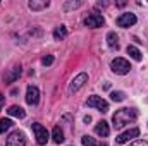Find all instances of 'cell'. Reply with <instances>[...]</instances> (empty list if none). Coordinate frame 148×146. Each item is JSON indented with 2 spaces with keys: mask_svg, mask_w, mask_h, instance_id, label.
<instances>
[{
  "mask_svg": "<svg viewBox=\"0 0 148 146\" xmlns=\"http://www.w3.org/2000/svg\"><path fill=\"white\" fill-rule=\"evenodd\" d=\"M110 98H112V102H122L124 98H126V95L122 93V91H112V95H110Z\"/></svg>",
  "mask_w": 148,
  "mask_h": 146,
  "instance_id": "obj_20",
  "label": "cell"
},
{
  "mask_svg": "<svg viewBox=\"0 0 148 146\" xmlns=\"http://www.w3.org/2000/svg\"><path fill=\"white\" fill-rule=\"evenodd\" d=\"M136 117H138V110L136 108H121L112 115V122H114L115 129H122L124 126L134 122Z\"/></svg>",
  "mask_w": 148,
  "mask_h": 146,
  "instance_id": "obj_1",
  "label": "cell"
},
{
  "mask_svg": "<svg viewBox=\"0 0 148 146\" xmlns=\"http://www.w3.org/2000/svg\"><path fill=\"white\" fill-rule=\"evenodd\" d=\"M67 36V28L62 24V26H57L55 29H53V38L59 41V40H64V38Z\"/></svg>",
  "mask_w": 148,
  "mask_h": 146,
  "instance_id": "obj_17",
  "label": "cell"
},
{
  "mask_svg": "<svg viewBox=\"0 0 148 146\" xmlns=\"http://www.w3.org/2000/svg\"><path fill=\"white\" fill-rule=\"evenodd\" d=\"M103 23H105V19H103L102 14H90V16L84 19V26H86V28H91V29L102 28Z\"/></svg>",
  "mask_w": 148,
  "mask_h": 146,
  "instance_id": "obj_7",
  "label": "cell"
},
{
  "mask_svg": "<svg viewBox=\"0 0 148 146\" xmlns=\"http://www.w3.org/2000/svg\"><path fill=\"white\" fill-rule=\"evenodd\" d=\"M52 62H53V57H52V55H45V57L41 59V64H43V65H50Z\"/></svg>",
  "mask_w": 148,
  "mask_h": 146,
  "instance_id": "obj_23",
  "label": "cell"
},
{
  "mask_svg": "<svg viewBox=\"0 0 148 146\" xmlns=\"http://www.w3.org/2000/svg\"><path fill=\"white\" fill-rule=\"evenodd\" d=\"M107 45L110 46V48H119V36L115 35V33H109L107 35Z\"/></svg>",
  "mask_w": 148,
  "mask_h": 146,
  "instance_id": "obj_18",
  "label": "cell"
},
{
  "mask_svg": "<svg viewBox=\"0 0 148 146\" xmlns=\"http://www.w3.org/2000/svg\"><path fill=\"white\" fill-rule=\"evenodd\" d=\"M28 5H29L31 10H43V9H47L50 5V2L48 0H31Z\"/></svg>",
  "mask_w": 148,
  "mask_h": 146,
  "instance_id": "obj_13",
  "label": "cell"
},
{
  "mask_svg": "<svg viewBox=\"0 0 148 146\" xmlns=\"http://www.w3.org/2000/svg\"><path fill=\"white\" fill-rule=\"evenodd\" d=\"M33 132H35V138H36L38 145H47V141L50 138L47 127H43L41 124H33Z\"/></svg>",
  "mask_w": 148,
  "mask_h": 146,
  "instance_id": "obj_6",
  "label": "cell"
},
{
  "mask_svg": "<svg viewBox=\"0 0 148 146\" xmlns=\"http://www.w3.org/2000/svg\"><path fill=\"white\" fill-rule=\"evenodd\" d=\"M95 132H97L100 138H107V136L110 134V127H109V124H107L105 120H100V122L95 126Z\"/></svg>",
  "mask_w": 148,
  "mask_h": 146,
  "instance_id": "obj_12",
  "label": "cell"
},
{
  "mask_svg": "<svg viewBox=\"0 0 148 146\" xmlns=\"http://www.w3.org/2000/svg\"><path fill=\"white\" fill-rule=\"evenodd\" d=\"M7 113H9V115H12V117H17V119H24V117H26V112H24V108H21V107H17V105L9 107Z\"/></svg>",
  "mask_w": 148,
  "mask_h": 146,
  "instance_id": "obj_14",
  "label": "cell"
},
{
  "mask_svg": "<svg viewBox=\"0 0 148 146\" xmlns=\"http://www.w3.org/2000/svg\"><path fill=\"white\" fill-rule=\"evenodd\" d=\"M21 65H14L9 72H5L3 74V81L5 83H14L16 79H19V76H21Z\"/></svg>",
  "mask_w": 148,
  "mask_h": 146,
  "instance_id": "obj_11",
  "label": "cell"
},
{
  "mask_svg": "<svg viewBox=\"0 0 148 146\" xmlns=\"http://www.w3.org/2000/svg\"><path fill=\"white\" fill-rule=\"evenodd\" d=\"M138 136H140V129H138V127H131V129L124 131L122 134H119V136L115 138V143H117V145H124V143H127V141H133V139L138 138Z\"/></svg>",
  "mask_w": 148,
  "mask_h": 146,
  "instance_id": "obj_4",
  "label": "cell"
},
{
  "mask_svg": "<svg viewBox=\"0 0 148 146\" xmlns=\"http://www.w3.org/2000/svg\"><path fill=\"white\" fill-rule=\"evenodd\" d=\"M81 143H83V146H97V141H95L91 136H83Z\"/></svg>",
  "mask_w": 148,
  "mask_h": 146,
  "instance_id": "obj_21",
  "label": "cell"
},
{
  "mask_svg": "<svg viewBox=\"0 0 148 146\" xmlns=\"http://www.w3.org/2000/svg\"><path fill=\"white\" fill-rule=\"evenodd\" d=\"M81 3H83V2H79V0H77V2H66V3H64V10L77 9V7H81Z\"/></svg>",
  "mask_w": 148,
  "mask_h": 146,
  "instance_id": "obj_22",
  "label": "cell"
},
{
  "mask_svg": "<svg viewBox=\"0 0 148 146\" xmlns=\"http://www.w3.org/2000/svg\"><path fill=\"white\" fill-rule=\"evenodd\" d=\"M100 146H107V145H105V143H102V145H100Z\"/></svg>",
  "mask_w": 148,
  "mask_h": 146,
  "instance_id": "obj_26",
  "label": "cell"
},
{
  "mask_svg": "<svg viewBox=\"0 0 148 146\" xmlns=\"http://www.w3.org/2000/svg\"><path fill=\"white\" fill-rule=\"evenodd\" d=\"M126 52H127V55H129L133 60H136V62H140V60H141V52H140L134 45H127Z\"/></svg>",
  "mask_w": 148,
  "mask_h": 146,
  "instance_id": "obj_15",
  "label": "cell"
},
{
  "mask_svg": "<svg viewBox=\"0 0 148 146\" xmlns=\"http://www.w3.org/2000/svg\"><path fill=\"white\" fill-rule=\"evenodd\" d=\"M3 102H5V96H3V95H2V93H0V108H2V107H3Z\"/></svg>",
  "mask_w": 148,
  "mask_h": 146,
  "instance_id": "obj_25",
  "label": "cell"
},
{
  "mask_svg": "<svg viewBox=\"0 0 148 146\" xmlns=\"http://www.w3.org/2000/svg\"><path fill=\"white\" fill-rule=\"evenodd\" d=\"M117 26L119 28H129V26H134L136 24V16L131 14V12H126V14H121L117 17Z\"/></svg>",
  "mask_w": 148,
  "mask_h": 146,
  "instance_id": "obj_9",
  "label": "cell"
},
{
  "mask_svg": "<svg viewBox=\"0 0 148 146\" xmlns=\"http://www.w3.org/2000/svg\"><path fill=\"white\" fill-rule=\"evenodd\" d=\"M52 139H53V143H57V145L64 143V132H62V129H60L59 126L53 127V131H52Z\"/></svg>",
  "mask_w": 148,
  "mask_h": 146,
  "instance_id": "obj_16",
  "label": "cell"
},
{
  "mask_svg": "<svg viewBox=\"0 0 148 146\" xmlns=\"http://www.w3.org/2000/svg\"><path fill=\"white\" fill-rule=\"evenodd\" d=\"M10 127H12V120H10V119H5V117L0 119V134H3V132H5L7 129H10Z\"/></svg>",
  "mask_w": 148,
  "mask_h": 146,
  "instance_id": "obj_19",
  "label": "cell"
},
{
  "mask_svg": "<svg viewBox=\"0 0 148 146\" xmlns=\"http://www.w3.org/2000/svg\"><path fill=\"white\" fill-rule=\"evenodd\" d=\"M5 146H26V138H24V132L21 131H14L9 134Z\"/></svg>",
  "mask_w": 148,
  "mask_h": 146,
  "instance_id": "obj_5",
  "label": "cell"
},
{
  "mask_svg": "<svg viewBox=\"0 0 148 146\" xmlns=\"http://www.w3.org/2000/svg\"><path fill=\"white\" fill-rule=\"evenodd\" d=\"M86 83H88V74H86V72L77 74L73 81H71V84H69V93H76V91H77V89H81Z\"/></svg>",
  "mask_w": 148,
  "mask_h": 146,
  "instance_id": "obj_8",
  "label": "cell"
},
{
  "mask_svg": "<svg viewBox=\"0 0 148 146\" xmlns=\"http://www.w3.org/2000/svg\"><path fill=\"white\" fill-rule=\"evenodd\" d=\"M129 146H148V141H145V139H138V141H133Z\"/></svg>",
  "mask_w": 148,
  "mask_h": 146,
  "instance_id": "obj_24",
  "label": "cell"
},
{
  "mask_svg": "<svg viewBox=\"0 0 148 146\" xmlns=\"http://www.w3.org/2000/svg\"><path fill=\"white\" fill-rule=\"evenodd\" d=\"M38 102H40V89L36 86L29 84L28 91H26V103L28 105H38Z\"/></svg>",
  "mask_w": 148,
  "mask_h": 146,
  "instance_id": "obj_10",
  "label": "cell"
},
{
  "mask_svg": "<svg viewBox=\"0 0 148 146\" xmlns=\"http://www.w3.org/2000/svg\"><path fill=\"white\" fill-rule=\"evenodd\" d=\"M86 105L90 107V108H97L100 110V112H109V103H107V100H103L102 96H97V95H93V96H90L88 100H86Z\"/></svg>",
  "mask_w": 148,
  "mask_h": 146,
  "instance_id": "obj_3",
  "label": "cell"
},
{
  "mask_svg": "<svg viewBox=\"0 0 148 146\" xmlns=\"http://www.w3.org/2000/svg\"><path fill=\"white\" fill-rule=\"evenodd\" d=\"M110 69H112V72L119 74V76H124V74H127L131 71V64L126 59H122V57H115L110 62Z\"/></svg>",
  "mask_w": 148,
  "mask_h": 146,
  "instance_id": "obj_2",
  "label": "cell"
}]
</instances>
